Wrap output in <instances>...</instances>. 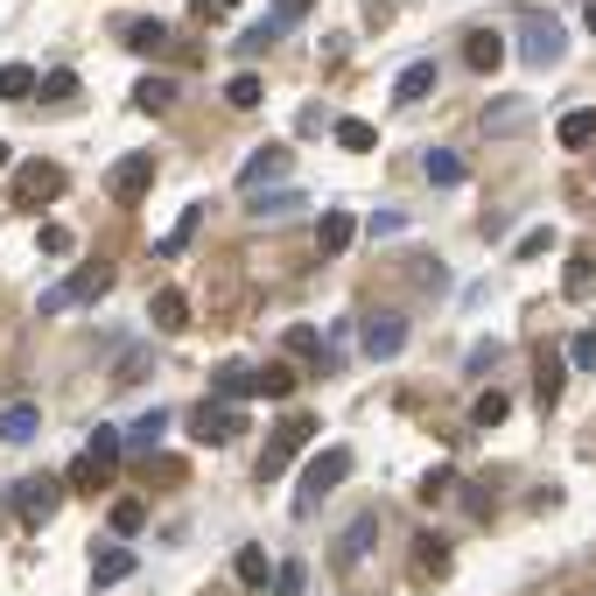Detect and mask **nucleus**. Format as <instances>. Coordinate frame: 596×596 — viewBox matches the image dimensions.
I'll return each mask as SVG.
<instances>
[{"label": "nucleus", "mask_w": 596, "mask_h": 596, "mask_svg": "<svg viewBox=\"0 0 596 596\" xmlns=\"http://www.w3.org/2000/svg\"><path fill=\"white\" fill-rule=\"evenodd\" d=\"M70 190V176H64V161H22V169H14V211H50L56 197H64Z\"/></svg>", "instance_id": "f257e3e1"}, {"label": "nucleus", "mask_w": 596, "mask_h": 596, "mask_svg": "<svg viewBox=\"0 0 596 596\" xmlns=\"http://www.w3.org/2000/svg\"><path fill=\"white\" fill-rule=\"evenodd\" d=\"M345 477H351V450H316V456L302 464V491H295V519H302V513H316V505L331 498V491L345 484Z\"/></svg>", "instance_id": "f03ea898"}, {"label": "nucleus", "mask_w": 596, "mask_h": 596, "mask_svg": "<svg viewBox=\"0 0 596 596\" xmlns=\"http://www.w3.org/2000/svg\"><path fill=\"white\" fill-rule=\"evenodd\" d=\"M119 456H127V436H119V428H92V436H85V456L70 464V484H78V491H99V484L119 470Z\"/></svg>", "instance_id": "7ed1b4c3"}, {"label": "nucleus", "mask_w": 596, "mask_h": 596, "mask_svg": "<svg viewBox=\"0 0 596 596\" xmlns=\"http://www.w3.org/2000/svg\"><path fill=\"white\" fill-rule=\"evenodd\" d=\"M238 428H246V414H238L225 393L190 407V442H204V450H225V442H238Z\"/></svg>", "instance_id": "20e7f679"}, {"label": "nucleus", "mask_w": 596, "mask_h": 596, "mask_svg": "<svg viewBox=\"0 0 596 596\" xmlns=\"http://www.w3.org/2000/svg\"><path fill=\"white\" fill-rule=\"evenodd\" d=\"M561 50H569V28H561L547 8H533L527 28H519V56H527L533 70H547V64H561Z\"/></svg>", "instance_id": "39448f33"}, {"label": "nucleus", "mask_w": 596, "mask_h": 596, "mask_svg": "<svg viewBox=\"0 0 596 596\" xmlns=\"http://www.w3.org/2000/svg\"><path fill=\"white\" fill-rule=\"evenodd\" d=\"M316 436V414H281V428H274V442H267L260 450V477H281L295 464V456H302V442Z\"/></svg>", "instance_id": "423d86ee"}, {"label": "nucleus", "mask_w": 596, "mask_h": 596, "mask_svg": "<svg viewBox=\"0 0 596 596\" xmlns=\"http://www.w3.org/2000/svg\"><path fill=\"white\" fill-rule=\"evenodd\" d=\"M106 288H113V260H85L78 274H70V281H64V288H56L42 309H85V302H99Z\"/></svg>", "instance_id": "0eeeda50"}, {"label": "nucleus", "mask_w": 596, "mask_h": 596, "mask_svg": "<svg viewBox=\"0 0 596 596\" xmlns=\"http://www.w3.org/2000/svg\"><path fill=\"white\" fill-rule=\"evenodd\" d=\"M56 505H64V484H56V477H22V484H14V513H22V527H50Z\"/></svg>", "instance_id": "6e6552de"}, {"label": "nucleus", "mask_w": 596, "mask_h": 596, "mask_svg": "<svg viewBox=\"0 0 596 596\" xmlns=\"http://www.w3.org/2000/svg\"><path fill=\"white\" fill-rule=\"evenodd\" d=\"M147 183H155V155H127V161H113L106 197H113V204H141Z\"/></svg>", "instance_id": "1a4fd4ad"}, {"label": "nucleus", "mask_w": 596, "mask_h": 596, "mask_svg": "<svg viewBox=\"0 0 596 596\" xmlns=\"http://www.w3.org/2000/svg\"><path fill=\"white\" fill-rule=\"evenodd\" d=\"M407 569H414V583H450V541L442 533H414Z\"/></svg>", "instance_id": "9d476101"}, {"label": "nucleus", "mask_w": 596, "mask_h": 596, "mask_svg": "<svg viewBox=\"0 0 596 596\" xmlns=\"http://www.w3.org/2000/svg\"><path fill=\"white\" fill-rule=\"evenodd\" d=\"M400 345H407V323H400L393 309L365 316V331H358V351H365V358H400Z\"/></svg>", "instance_id": "9b49d317"}, {"label": "nucleus", "mask_w": 596, "mask_h": 596, "mask_svg": "<svg viewBox=\"0 0 596 596\" xmlns=\"http://www.w3.org/2000/svg\"><path fill=\"white\" fill-rule=\"evenodd\" d=\"M561 379H569V351H541L533 358V400H541V414L561 407Z\"/></svg>", "instance_id": "f8f14e48"}, {"label": "nucleus", "mask_w": 596, "mask_h": 596, "mask_svg": "<svg viewBox=\"0 0 596 596\" xmlns=\"http://www.w3.org/2000/svg\"><path fill=\"white\" fill-rule=\"evenodd\" d=\"M288 147H260V155H246V169H238V190H267V183H281V176H288Z\"/></svg>", "instance_id": "ddd939ff"}, {"label": "nucleus", "mask_w": 596, "mask_h": 596, "mask_svg": "<svg viewBox=\"0 0 596 596\" xmlns=\"http://www.w3.org/2000/svg\"><path fill=\"white\" fill-rule=\"evenodd\" d=\"M119 42L141 56H161L169 50V22H155V14H133V22H119Z\"/></svg>", "instance_id": "4468645a"}, {"label": "nucleus", "mask_w": 596, "mask_h": 596, "mask_svg": "<svg viewBox=\"0 0 596 596\" xmlns=\"http://www.w3.org/2000/svg\"><path fill=\"white\" fill-rule=\"evenodd\" d=\"M147 316H155L161 337H183V331H190V295H183V288H161L155 302H147Z\"/></svg>", "instance_id": "2eb2a0df"}, {"label": "nucleus", "mask_w": 596, "mask_h": 596, "mask_svg": "<svg viewBox=\"0 0 596 596\" xmlns=\"http://www.w3.org/2000/svg\"><path fill=\"white\" fill-rule=\"evenodd\" d=\"M372 541H379V519H372V513H358L351 527L337 533V569H351L358 555H372Z\"/></svg>", "instance_id": "dca6fc26"}, {"label": "nucleus", "mask_w": 596, "mask_h": 596, "mask_svg": "<svg viewBox=\"0 0 596 596\" xmlns=\"http://www.w3.org/2000/svg\"><path fill=\"white\" fill-rule=\"evenodd\" d=\"M464 64H470V70H498V64H505L498 28H470V36H464Z\"/></svg>", "instance_id": "f3484780"}, {"label": "nucleus", "mask_w": 596, "mask_h": 596, "mask_svg": "<svg viewBox=\"0 0 596 596\" xmlns=\"http://www.w3.org/2000/svg\"><path fill=\"white\" fill-rule=\"evenodd\" d=\"M36 428H42L36 400H8V407H0V442H28Z\"/></svg>", "instance_id": "a211bd4d"}, {"label": "nucleus", "mask_w": 596, "mask_h": 596, "mask_svg": "<svg viewBox=\"0 0 596 596\" xmlns=\"http://www.w3.org/2000/svg\"><path fill=\"white\" fill-rule=\"evenodd\" d=\"M351 238H358V218H351V211H323V218H316V246H323V252H345Z\"/></svg>", "instance_id": "6ab92c4d"}, {"label": "nucleus", "mask_w": 596, "mask_h": 596, "mask_svg": "<svg viewBox=\"0 0 596 596\" xmlns=\"http://www.w3.org/2000/svg\"><path fill=\"white\" fill-rule=\"evenodd\" d=\"M436 92V64H407L393 78V106H414V99H428Z\"/></svg>", "instance_id": "aec40b11"}, {"label": "nucleus", "mask_w": 596, "mask_h": 596, "mask_svg": "<svg viewBox=\"0 0 596 596\" xmlns=\"http://www.w3.org/2000/svg\"><path fill=\"white\" fill-rule=\"evenodd\" d=\"M246 211H252V218H288V211H302V190H288V183H281V190H260V197H246Z\"/></svg>", "instance_id": "412c9836"}, {"label": "nucleus", "mask_w": 596, "mask_h": 596, "mask_svg": "<svg viewBox=\"0 0 596 596\" xmlns=\"http://www.w3.org/2000/svg\"><path fill=\"white\" fill-rule=\"evenodd\" d=\"M176 92H183L176 78H141V85H133V106H141V113H169Z\"/></svg>", "instance_id": "4be33fe9"}, {"label": "nucleus", "mask_w": 596, "mask_h": 596, "mask_svg": "<svg viewBox=\"0 0 596 596\" xmlns=\"http://www.w3.org/2000/svg\"><path fill=\"white\" fill-rule=\"evenodd\" d=\"M519 119H527V99H491V106L477 113V127H484V133H513Z\"/></svg>", "instance_id": "5701e85b"}, {"label": "nucleus", "mask_w": 596, "mask_h": 596, "mask_svg": "<svg viewBox=\"0 0 596 596\" xmlns=\"http://www.w3.org/2000/svg\"><path fill=\"white\" fill-rule=\"evenodd\" d=\"M127 575H133V547H106V555H99V561H92V583H99V589H113V583H127Z\"/></svg>", "instance_id": "b1692460"}, {"label": "nucleus", "mask_w": 596, "mask_h": 596, "mask_svg": "<svg viewBox=\"0 0 596 596\" xmlns=\"http://www.w3.org/2000/svg\"><path fill=\"white\" fill-rule=\"evenodd\" d=\"M589 288H596V260H589V252H575V260L561 267V295H569V302H583Z\"/></svg>", "instance_id": "393cba45"}, {"label": "nucleus", "mask_w": 596, "mask_h": 596, "mask_svg": "<svg viewBox=\"0 0 596 596\" xmlns=\"http://www.w3.org/2000/svg\"><path fill=\"white\" fill-rule=\"evenodd\" d=\"M161 436H169V414H141V422L127 428V450H133V456H147Z\"/></svg>", "instance_id": "a878e982"}, {"label": "nucleus", "mask_w": 596, "mask_h": 596, "mask_svg": "<svg viewBox=\"0 0 596 596\" xmlns=\"http://www.w3.org/2000/svg\"><path fill=\"white\" fill-rule=\"evenodd\" d=\"M28 92H42L36 70H28V64H0V99L14 106V99H28Z\"/></svg>", "instance_id": "bb28decb"}, {"label": "nucleus", "mask_w": 596, "mask_h": 596, "mask_svg": "<svg viewBox=\"0 0 596 596\" xmlns=\"http://www.w3.org/2000/svg\"><path fill=\"white\" fill-rule=\"evenodd\" d=\"M197 225H204V211H197V204H190V211H183V218H176V232H169V238H161V246H155V252H161V260H176V252H190V238H197Z\"/></svg>", "instance_id": "cd10ccee"}, {"label": "nucleus", "mask_w": 596, "mask_h": 596, "mask_svg": "<svg viewBox=\"0 0 596 596\" xmlns=\"http://www.w3.org/2000/svg\"><path fill=\"white\" fill-rule=\"evenodd\" d=\"M422 169H428V183H442V190H456V183H464V161H456L450 147H428V161H422Z\"/></svg>", "instance_id": "c85d7f7f"}, {"label": "nucleus", "mask_w": 596, "mask_h": 596, "mask_svg": "<svg viewBox=\"0 0 596 596\" xmlns=\"http://www.w3.org/2000/svg\"><path fill=\"white\" fill-rule=\"evenodd\" d=\"M589 141H596V113L589 106L561 113V147H589Z\"/></svg>", "instance_id": "c756f323"}, {"label": "nucleus", "mask_w": 596, "mask_h": 596, "mask_svg": "<svg viewBox=\"0 0 596 596\" xmlns=\"http://www.w3.org/2000/svg\"><path fill=\"white\" fill-rule=\"evenodd\" d=\"M337 147H345V155H372V147H379V133H372L365 119H337Z\"/></svg>", "instance_id": "7c9ffc66"}, {"label": "nucleus", "mask_w": 596, "mask_h": 596, "mask_svg": "<svg viewBox=\"0 0 596 596\" xmlns=\"http://www.w3.org/2000/svg\"><path fill=\"white\" fill-rule=\"evenodd\" d=\"M36 99H50V106H70L78 99V70H42V92Z\"/></svg>", "instance_id": "2f4dec72"}, {"label": "nucleus", "mask_w": 596, "mask_h": 596, "mask_svg": "<svg viewBox=\"0 0 596 596\" xmlns=\"http://www.w3.org/2000/svg\"><path fill=\"white\" fill-rule=\"evenodd\" d=\"M232 569H238V583H274V569H267V555H260V547H238V555H232Z\"/></svg>", "instance_id": "473e14b6"}, {"label": "nucleus", "mask_w": 596, "mask_h": 596, "mask_svg": "<svg viewBox=\"0 0 596 596\" xmlns=\"http://www.w3.org/2000/svg\"><path fill=\"white\" fill-rule=\"evenodd\" d=\"M505 414H513V400H505V393H477V400H470V422H477V428H498Z\"/></svg>", "instance_id": "72a5a7b5"}, {"label": "nucleus", "mask_w": 596, "mask_h": 596, "mask_svg": "<svg viewBox=\"0 0 596 596\" xmlns=\"http://www.w3.org/2000/svg\"><path fill=\"white\" fill-rule=\"evenodd\" d=\"M295 393V365H260V400H288Z\"/></svg>", "instance_id": "f704fd0d"}, {"label": "nucleus", "mask_w": 596, "mask_h": 596, "mask_svg": "<svg viewBox=\"0 0 596 596\" xmlns=\"http://www.w3.org/2000/svg\"><path fill=\"white\" fill-rule=\"evenodd\" d=\"M218 393H225V400H238V393H260V372L225 365V372H218Z\"/></svg>", "instance_id": "c9c22d12"}, {"label": "nucleus", "mask_w": 596, "mask_h": 596, "mask_svg": "<svg viewBox=\"0 0 596 596\" xmlns=\"http://www.w3.org/2000/svg\"><path fill=\"white\" fill-rule=\"evenodd\" d=\"M141 527H147V505H141V498H119V505H113V533H127V541H133Z\"/></svg>", "instance_id": "e433bc0d"}, {"label": "nucleus", "mask_w": 596, "mask_h": 596, "mask_svg": "<svg viewBox=\"0 0 596 596\" xmlns=\"http://www.w3.org/2000/svg\"><path fill=\"white\" fill-rule=\"evenodd\" d=\"M267 589H274V596H302V589H309L302 561H281V569H274V583H267Z\"/></svg>", "instance_id": "4c0bfd02"}, {"label": "nucleus", "mask_w": 596, "mask_h": 596, "mask_svg": "<svg viewBox=\"0 0 596 596\" xmlns=\"http://www.w3.org/2000/svg\"><path fill=\"white\" fill-rule=\"evenodd\" d=\"M513 252H519V260H541V252H555V225H533Z\"/></svg>", "instance_id": "58836bf2"}, {"label": "nucleus", "mask_w": 596, "mask_h": 596, "mask_svg": "<svg viewBox=\"0 0 596 596\" xmlns=\"http://www.w3.org/2000/svg\"><path fill=\"white\" fill-rule=\"evenodd\" d=\"M569 365L596 372V323H589V331H575V345H569Z\"/></svg>", "instance_id": "ea45409f"}, {"label": "nucleus", "mask_w": 596, "mask_h": 596, "mask_svg": "<svg viewBox=\"0 0 596 596\" xmlns=\"http://www.w3.org/2000/svg\"><path fill=\"white\" fill-rule=\"evenodd\" d=\"M225 99H232V106H246V113H252V106H260V78H232V85H225Z\"/></svg>", "instance_id": "a19ab883"}, {"label": "nucleus", "mask_w": 596, "mask_h": 596, "mask_svg": "<svg viewBox=\"0 0 596 596\" xmlns=\"http://www.w3.org/2000/svg\"><path fill=\"white\" fill-rule=\"evenodd\" d=\"M450 491H456L450 470H428V477H422V498H450Z\"/></svg>", "instance_id": "79ce46f5"}, {"label": "nucleus", "mask_w": 596, "mask_h": 596, "mask_svg": "<svg viewBox=\"0 0 596 596\" xmlns=\"http://www.w3.org/2000/svg\"><path fill=\"white\" fill-rule=\"evenodd\" d=\"M147 477H155V484H176L183 464H176V456H147Z\"/></svg>", "instance_id": "37998d69"}, {"label": "nucleus", "mask_w": 596, "mask_h": 596, "mask_svg": "<svg viewBox=\"0 0 596 596\" xmlns=\"http://www.w3.org/2000/svg\"><path fill=\"white\" fill-rule=\"evenodd\" d=\"M288 351H295V358H316V331H309V323H295V331H288Z\"/></svg>", "instance_id": "c03bdc74"}, {"label": "nucleus", "mask_w": 596, "mask_h": 596, "mask_svg": "<svg viewBox=\"0 0 596 596\" xmlns=\"http://www.w3.org/2000/svg\"><path fill=\"white\" fill-rule=\"evenodd\" d=\"M36 246H42V252H70V232H64V225H42Z\"/></svg>", "instance_id": "a18cd8bd"}, {"label": "nucleus", "mask_w": 596, "mask_h": 596, "mask_svg": "<svg viewBox=\"0 0 596 596\" xmlns=\"http://www.w3.org/2000/svg\"><path fill=\"white\" fill-rule=\"evenodd\" d=\"M274 8H281V22H295V14H302V8H316V0H274Z\"/></svg>", "instance_id": "49530a36"}, {"label": "nucleus", "mask_w": 596, "mask_h": 596, "mask_svg": "<svg viewBox=\"0 0 596 596\" xmlns=\"http://www.w3.org/2000/svg\"><path fill=\"white\" fill-rule=\"evenodd\" d=\"M204 8H211V14H225V8H246V0H204Z\"/></svg>", "instance_id": "de8ad7c7"}, {"label": "nucleus", "mask_w": 596, "mask_h": 596, "mask_svg": "<svg viewBox=\"0 0 596 596\" xmlns=\"http://www.w3.org/2000/svg\"><path fill=\"white\" fill-rule=\"evenodd\" d=\"M583 28H589V36H596V0H589V8H583Z\"/></svg>", "instance_id": "09e8293b"}, {"label": "nucleus", "mask_w": 596, "mask_h": 596, "mask_svg": "<svg viewBox=\"0 0 596 596\" xmlns=\"http://www.w3.org/2000/svg\"><path fill=\"white\" fill-rule=\"evenodd\" d=\"M561 596H596V583H575V589H561Z\"/></svg>", "instance_id": "8fccbe9b"}, {"label": "nucleus", "mask_w": 596, "mask_h": 596, "mask_svg": "<svg viewBox=\"0 0 596 596\" xmlns=\"http://www.w3.org/2000/svg\"><path fill=\"white\" fill-rule=\"evenodd\" d=\"M0 169H8V141H0Z\"/></svg>", "instance_id": "3c124183"}]
</instances>
